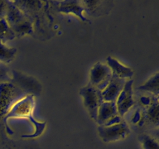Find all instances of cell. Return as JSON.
I'll return each mask as SVG.
<instances>
[{"label":"cell","instance_id":"6","mask_svg":"<svg viewBox=\"0 0 159 149\" xmlns=\"http://www.w3.org/2000/svg\"><path fill=\"white\" fill-rule=\"evenodd\" d=\"M35 96L32 94H27L22 99L15 103L11 108L7 115L4 117L5 119L12 118H29L34 110Z\"/></svg>","mask_w":159,"mask_h":149},{"label":"cell","instance_id":"4","mask_svg":"<svg viewBox=\"0 0 159 149\" xmlns=\"http://www.w3.org/2000/svg\"><path fill=\"white\" fill-rule=\"evenodd\" d=\"M98 132L104 142H114L126 138L129 133V129L128 124L122 120L116 124L99 126Z\"/></svg>","mask_w":159,"mask_h":149},{"label":"cell","instance_id":"12","mask_svg":"<svg viewBox=\"0 0 159 149\" xmlns=\"http://www.w3.org/2000/svg\"><path fill=\"white\" fill-rule=\"evenodd\" d=\"M106 65L111 70L112 74L117 78L128 80V79H131L132 77L134 76V72L130 67L124 65L114 57H107Z\"/></svg>","mask_w":159,"mask_h":149},{"label":"cell","instance_id":"5","mask_svg":"<svg viewBox=\"0 0 159 149\" xmlns=\"http://www.w3.org/2000/svg\"><path fill=\"white\" fill-rule=\"evenodd\" d=\"M112 72L106 64L98 62L89 72V84L102 91L112 78Z\"/></svg>","mask_w":159,"mask_h":149},{"label":"cell","instance_id":"14","mask_svg":"<svg viewBox=\"0 0 159 149\" xmlns=\"http://www.w3.org/2000/svg\"><path fill=\"white\" fill-rule=\"evenodd\" d=\"M17 54V49L9 47L0 41V62L9 63L12 61Z\"/></svg>","mask_w":159,"mask_h":149},{"label":"cell","instance_id":"9","mask_svg":"<svg viewBox=\"0 0 159 149\" xmlns=\"http://www.w3.org/2000/svg\"><path fill=\"white\" fill-rule=\"evenodd\" d=\"M13 84H16L19 89H21L27 94H40L41 92V84L37 79H33L32 77L27 76L22 74L21 72L13 71Z\"/></svg>","mask_w":159,"mask_h":149},{"label":"cell","instance_id":"1","mask_svg":"<svg viewBox=\"0 0 159 149\" xmlns=\"http://www.w3.org/2000/svg\"><path fill=\"white\" fill-rule=\"evenodd\" d=\"M5 20L15 36H23L32 32V23L27 15L22 12L12 1H7Z\"/></svg>","mask_w":159,"mask_h":149},{"label":"cell","instance_id":"16","mask_svg":"<svg viewBox=\"0 0 159 149\" xmlns=\"http://www.w3.org/2000/svg\"><path fill=\"white\" fill-rule=\"evenodd\" d=\"M148 118L153 124L158 123V104L157 101L152 103L149 108L148 111Z\"/></svg>","mask_w":159,"mask_h":149},{"label":"cell","instance_id":"17","mask_svg":"<svg viewBox=\"0 0 159 149\" xmlns=\"http://www.w3.org/2000/svg\"><path fill=\"white\" fill-rule=\"evenodd\" d=\"M143 145L146 149H158L157 143L150 137H145L143 140Z\"/></svg>","mask_w":159,"mask_h":149},{"label":"cell","instance_id":"18","mask_svg":"<svg viewBox=\"0 0 159 149\" xmlns=\"http://www.w3.org/2000/svg\"><path fill=\"white\" fill-rule=\"evenodd\" d=\"M7 8V1L0 0V20L5 18Z\"/></svg>","mask_w":159,"mask_h":149},{"label":"cell","instance_id":"13","mask_svg":"<svg viewBox=\"0 0 159 149\" xmlns=\"http://www.w3.org/2000/svg\"><path fill=\"white\" fill-rule=\"evenodd\" d=\"M143 91L150 92L155 95H158L159 93V74L158 73L152 75L149 79H148L143 84H142L138 88Z\"/></svg>","mask_w":159,"mask_h":149},{"label":"cell","instance_id":"3","mask_svg":"<svg viewBox=\"0 0 159 149\" xmlns=\"http://www.w3.org/2000/svg\"><path fill=\"white\" fill-rule=\"evenodd\" d=\"M80 94L83 98V104L89 113L90 118L94 120H96L99 106L104 102L101 91L89 84L80 89Z\"/></svg>","mask_w":159,"mask_h":149},{"label":"cell","instance_id":"15","mask_svg":"<svg viewBox=\"0 0 159 149\" xmlns=\"http://www.w3.org/2000/svg\"><path fill=\"white\" fill-rule=\"evenodd\" d=\"M15 37L14 32H12L5 18L0 20V41L4 43L7 41L12 40Z\"/></svg>","mask_w":159,"mask_h":149},{"label":"cell","instance_id":"2","mask_svg":"<svg viewBox=\"0 0 159 149\" xmlns=\"http://www.w3.org/2000/svg\"><path fill=\"white\" fill-rule=\"evenodd\" d=\"M27 95L12 82L0 83V118H4L15 103Z\"/></svg>","mask_w":159,"mask_h":149},{"label":"cell","instance_id":"11","mask_svg":"<svg viewBox=\"0 0 159 149\" xmlns=\"http://www.w3.org/2000/svg\"><path fill=\"white\" fill-rule=\"evenodd\" d=\"M59 12L65 14H73L79 17L82 21H87V18L84 16V12L86 11V7L84 2L80 1H61L57 2Z\"/></svg>","mask_w":159,"mask_h":149},{"label":"cell","instance_id":"8","mask_svg":"<svg viewBox=\"0 0 159 149\" xmlns=\"http://www.w3.org/2000/svg\"><path fill=\"white\" fill-rule=\"evenodd\" d=\"M133 84L134 79H128L115 102L118 114L121 118H123L126 113H128V111L134 104Z\"/></svg>","mask_w":159,"mask_h":149},{"label":"cell","instance_id":"10","mask_svg":"<svg viewBox=\"0 0 159 149\" xmlns=\"http://www.w3.org/2000/svg\"><path fill=\"white\" fill-rule=\"evenodd\" d=\"M126 81V79H119L112 75L107 86L101 91L103 101L115 103Z\"/></svg>","mask_w":159,"mask_h":149},{"label":"cell","instance_id":"7","mask_svg":"<svg viewBox=\"0 0 159 149\" xmlns=\"http://www.w3.org/2000/svg\"><path fill=\"white\" fill-rule=\"evenodd\" d=\"M95 121L99 126L121 122L122 118L118 114L116 104L114 102H103L99 108Z\"/></svg>","mask_w":159,"mask_h":149}]
</instances>
